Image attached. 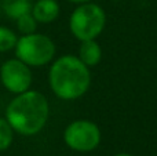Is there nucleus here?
<instances>
[{
	"label": "nucleus",
	"instance_id": "obj_1",
	"mask_svg": "<svg viewBox=\"0 0 157 156\" xmlns=\"http://www.w3.org/2000/svg\"><path fill=\"white\" fill-rule=\"evenodd\" d=\"M50 116L47 97L37 90H26L17 94L6 107L4 118L17 134L24 137L36 135L46 127Z\"/></svg>",
	"mask_w": 157,
	"mask_h": 156
},
{
	"label": "nucleus",
	"instance_id": "obj_2",
	"mask_svg": "<svg viewBox=\"0 0 157 156\" xmlns=\"http://www.w3.org/2000/svg\"><path fill=\"white\" fill-rule=\"evenodd\" d=\"M48 84L55 97L63 101H73L88 91L91 72L77 55H61L50 66Z\"/></svg>",
	"mask_w": 157,
	"mask_h": 156
},
{
	"label": "nucleus",
	"instance_id": "obj_3",
	"mask_svg": "<svg viewBox=\"0 0 157 156\" xmlns=\"http://www.w3.org/2000/svg\"><path fill=\"white\" fill-rule=\"evenodd\" d=\"M15 57L29 65L30 68H39L52 62L57 53V47L51 37L43 33L21 35L15 44Z\"/></svg>",
	"mask_w": 157,
	"mask_h": 156
},
{
	"label": "nucleus",
	"instance_id": "obj_4",
	"mask_svg": "<svg viewBox=\"0 0 157 156\" xmlns=\"http://www.w3.org/2000/svg\"><path fill=\"white\" fill-rule=\"evenodd\" d=\"M106 25L105 10L92 2L77 4L69 18V29L77 40L97 39Z\"/></svg>",
	"mask_w": 157,
	"mask_h": 156
},
{
	"label": "nucleus",
	"instance_id": "obj_5",
	"mask_svg": "<svg viewBox=\"0 0 157 156\" xmlns=\"http://www.w3.org/2000/svg\"><path fill=\"white\" fill-rule=\"evenodd\" d=\"M63 141L72 151L91 152L98 148L101 142V130L92 120L77 119L66 126Z\"/></svg>",
	"mask_w": 157,
	"mask_h": 156
},
{
	"label": "nucleus",
	"instance_id": "obj_6",
	"mask_svg": "<svg viewBox=\"0 0 157 156\" xmlns=\"http://www.w3.org/2000/svg\"><path fill=\"white\" fill-rule=\"evenodd\" d=\"M0 82L8 93L14 96L21 94L32 86V69L17 57L10 58L0 65Z\"/></svg>",
	"mask_w": 157,
	"mask_h": 156
},
{
	"label": "nucleus",
	"instance_id": "obj_7",
	"mask_svg": "<svg viewBox=\"0 0 157 156\" xmlns=\"http://www.w3.org/2000/svg\"><path fill=\"white\" fill-rule=\"evenodd\" d=\"M30 13L39 24H51L59 17L61 7L57 0H36Z\"/></svg>",
	"mask_w": 157,
	"mask_h": 156
},
{
	"label": "nucleus",
	"instance_id": "obj_8",
	"mask_svg": "<svg viewBox=\"0 0 157 156\" xmlns=\"http://www.w3.org/2000/svg\"><path fill=\"white\" fill-rule=\"evenodd\" d=\"M78 58L81 62L86 64L88 68L98 65L102 60V49H101L99 43L95 39L91 40H83L78 47Z\"/></svg>",
	"mask_w": 157,
	"mask_h": 156
},
{
	"label": "nucleus",
	"instance_id": "obj_9",
	"mask_svg": "<svg viewBox=\"0 0 157 156\" xmlns=\"http://www.w3.org/2000/svg\"><path fill=\"white\" fill-rule=\"evenodd\" d=\"M2 10L11 19H18L19 17L32 11V2L30 0H3Z\"/></svg>",
	"mask_w": 157,
	"mask_h": 156
},
{
	"label": "nucleus",
	"instance_id": "obj_10",
	"mask_svg": "<svg viewBox=\"0 0 157 156\" xmlns=\"http://www.w3.org/2000/svg\"><path fill=\"white\" fill-rule=\"evenodd\" d=\"M18 37L19 36L17 35L15 30L0 25V53H8L15 49Z\"/></svg>",
	"mask_w": 157,
	"mask_h": 156
},
{
	"label": "nucleus",
	"instance_id": "obj_11",
	"mask_svg": "<svg viewBox=\"0 0 157 156\" xmlns=\"http://www.w3.org/2000/svg\"><path fill=\"white\" fill-rule=\"evenodd\" d=\"M14 129L6 118H0V152L6 151L11 146L14 140Z\"/></svg>",
	"mask_w": 157,
	"mask_h": 156
},
{
	"label": "nucleus",
	"instance_id": "obj_12",
	"mask_svg": "<svg viewBox=\"0 0 157 156\" xmlns=\"http://www.w3.org/2000/svg\"><path fill=\"white\" fill-rule=\"evenodd\" d=\"M37 24L39 22L35 19V17L32 15V13H28L25 15L19 17L18 19H15V25H17V30L21 35H30L35 33L37 29Z\"/></svg>",
	"mask_w": 157,
	"mask_h": 156
},
{
	"label": "nucleus",
	"instance_id": "obj_13",
	"mask_svg": "<svg viewBox=\"0 0 157 156\" xmlns=\"http://www.w3.org/2000/svg\"><path fill=\"white\" fill-rule=\"evenodd\" d=\"M69 3H73V4H83V3H88V2H92V0H66Z\"/></svg>",
	"mask_w": 157,
	"mask_h": 156
},
{
	"label": "nucleus",
	"instance_id": "obj_14",
	"mask_svg": "<svg viewBox=\"0 0 157 156\" xmlns=\"http://www.w3.org/2000/svg\"><path fill=\"white\" fill-rule=\"evenodd\" d=\"M114 156H132L131 154H125V152H121V154H116Z\"/></svg>",
	"mask_w": 157,
	"mask_h": 156
},
{
	"label": "nucleus",
	"instance_id": "obj_15",
	"mask_svg": "<svg viewBox=\"0 0 157 156\" xmlns=\"http://www.w3.org/2000/svg\"><path fill=\"white\" fill-rule=\"evenodd\" d=\"M0 13H2V3H0Z\"/></svg>",
	"mask_w": 157,
	"mask_h": 156
},
{
	"label": "nucleus",
	"instance_id": "obj_16",
	"mask_svg": "<svg viewBox=\"0 0 157 156\" xmlns=\"http://www.w3.org/2000/svg\"><path fill=\"white\" fill-rule=\"evenodd\" d=\"M0 65H2V62H0Z\"/></svg>",
	"mask_w": 157,
	"mask_h": 156
}]
</instances>
